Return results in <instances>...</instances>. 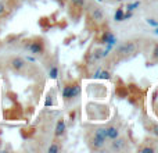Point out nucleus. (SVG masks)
<instances>
[{"label": "nucleus", "mask_w": 158, "mask_h": 153, "mask_svg": "<svg viewBox=\"0 0 158 153\" xmlns=\"http://www.w3.org/2000/svg\"><path fill=\"white\" fill-rule=\"evenodd\" d=\"M156 33H158V27H157V29H156Z\"/></svg>", "instance_id": "4be33fe9"}, {"label": "nucleus", "mask_w": 158, "mask_h": 153, "mask_svg": "<svg viewBox=\"0 0 158 153\" xmlns=\"http://www.w3.org/2000/svg\"><path fill=\"white\" fill-rule=\"evenodd\" d=\"M57 75H58V70H57V67H52V70H50V78H57Z\"/></svg>", "instance_id": "4468645a"}, {"label": "nucleus", "mask_w": 158, "mask_h": 153, "mask_svg": "<svg viewBox=\"0 0 158 153\" xmlns=\"http://www.w3.org/2000/svg\"><path fill=\"white\" fill-rule=\"evenodd\" d=\"M6 13V3L0 2V17H3Z\"/></svg>", "instance_id": "dca6fc26"}, {"label": "nucleus", "mask_w": 158, "mask_h": 153, "mask_svg": "<svg viewBox=\"0 0 158 153\" xmlns=\"http://www.w3.org/2000/svg\"><path fill=\"white\" fill-rule=\"evenodd\" d=\"M10 64H11V67H13V70H15V71H21L25 67V61L22 60L21 57H14L13 60L10 61Z\"/></svg>", "instance_id": "20e7f679"}, {"label": "nucleus", "mask_w": 158, "mask_h": 153, "mask_svg": "<svg viewBox=\"0 0 158 153\" xmlns=\"http://www.w3.org/2000/svg\"><path fill=\"white\" fill-rule=\"evenodd\" d=\"M106 131H107V138H110V139H117L118 138V129L115 127H110Z\"/></svg>", "instance_id": "0eeeda50"}, {"label": "nucleus", "mask_w": 158, "mask_h": 153, "mask_svg": "<svg viewBox=\"0 0 158 153\" xmlns=\"http://www.w3.org/2000/svg\"><path fill=\"white\" fill-rule=\"evenodd\" d=\"M28 50L33 55H40L43 52V42L42 41H35V42H31L28 45Z\"/></svg>", "instance_id": "7ed1b4c3"}, {"label": "nucleus", "mask_w": 158, "mask_h": 153, "mask_svg": "<svg viewBox=\"0 0 158 153\" xmlns=\"http://www.w3.org/2000/svg\"><path fill=\"white\" fill-rule=\"evenodd\" d=\"M81 89H79L78 85H69V86H65L63 90V96L65 99H71V98H75V96L79 95Z\"/></svg>", "instance_id": "f03ea898"}, {"label": "nucleus", "mask_w": 158, "mask_h": 153, "mask_svg": "<svg viewBox=\"0 0 158 153\" xmlns=\"http://www.w3.org/2000/svg\"><path fill=\"white\" fill-rule=\"evenodd\" d=\"M92 17H93V20H96V21H101V20L104 18V14L98 7H94L92 11Z\"/></svg>", "instance_id": "423d86ee"}, {"label": "nucleus", "mask_w": 158, "mask_h": 153, "mask_svg": "<svg viewBox=\"0 0 158 153\" xmlns=\"http://www.w3.org/2000/svg\"><path fill=\"white\" fill-rule=\"evenodd\" d=\"M154 57L158 59V46L156 47V49H154Z\"/></svg>", "instance_id": "aec40b11"}, {"label": "nucleus", "mask_w": 158, "mask_h": 153, "mask_svg": "<svg viewBox=\"0 0 158 153\" xmlns=\"http://www.w3.org/2000/svg\"><path fill=\"white\" fill-rule=\"evenodd\" d=\"M156 134L158 135V127H157V128H156Z\"/></svg>", "instance_id": "412c9836"}, {"label": "nucleus", "mask_w": 158, "mask_h": 153, "mask_svg": "<svg viewBox=\"0 0 158 153\" xmlns=\"http://www.w3.org/2000/svg\"><path fill=\"white\" fill-rule=\"evenodd\" d=\"M140 6V2H133V3H131V4H128L126 6V8H128V11H133L136 7H139Z\"/></svg>", "instance_id": "ddd939ff"}, {"label": "nucleus", "mask_w": 158, "mask_h": 153, "mask_svg": "<svg viewBox=\"0 0 158 153\" xmlns=\"http://www.w3.org/2000/svg\"><path fill=\"white\" fill-rule=\"evenodd\" d=\"M96 137H98V138L106 141L107 139V131L106 129H97V131H96Z\"/></svg>", "instance_id": "9d476101"}, {"label": "nucleus", "mask_w": 158, "mask_h": 153, "mask_svg": "<svg viewBox=\"0 0 158 153\" xmlns=\"http://www.w3.org/2000/svg\"><path fill=\"white\" fill-rule=\"evenodd\" d=\"M115 20L117 21H123V10L122 8H118L117 13H115Z\"/></svg>", "instance_id": "9b49d317"}, {"label": "nucleus", "mask_w": 158, "mask_h": 153, "mask_svg": "<svg viewBox=\"0 0 158 153\" xmlns=\"http://www.w3.org/2000/svg\"><path fill=\"white\" fill-rule=\"evenodd\" d=\"M147 22L150 25H153V27H158V21H156V20H153V18H148Z\"/></svg>", "instance_id": "a211bd4d"}, {"label": "nucleus", "mask_w": 158, "mask_h": 153, "mask_svg": "<svg viewBox=\"0 0 158 153\" xmlns=\"http://www.w3.org/2000/svg\"><path fill=\"white\" fill-rule=\"evenodd\" d=\"M98 2H101V0H98Z\"/></svg>", "instance_id": "5701e85b"}, {"label": "nucleus", "mask_w": 158, "mask_h": 153, "mask_svg": "<svg viewBox=\"0 0 158 153\" xmlns=\"http://www.w3.org/2000/svg\"><path fill=\"white\" fill-rule=\"evenodd\" d=\"M58 151H60V148H58L57 145H52V146L49 148V152H50V153H54V152H58Z\"/></svg>", "instance_id": "f3484780"}, {"label": "nucleus", "mask_w": 158, "mask_h": 153, "mask_svg": "<svg viewBox=\"0 0 158 153\" xmlns=\"http://www.w3.org/2000/svg\"><path fill=\"white\" fill-rule=\"evenodd\" d=\"M65 131V121L63 118H60L57 123V127H56V137H61Z\"/></svg>", "instance_id": "39448f33"}, {"label": "nucleus", "mask_w": 158, "mask_h": 153, "mask_svg": "<svg viewBox=\"0 0 158 153\" xmlns=\"http://www.w3.org/2000/svg\"><path fill=\"white\" fill-rule=\"evenodd\" d=\"M115 141V142L114 143H112V146H114V149H118V151H119V149H122V146H123V143H125V142H123V141L122 139H114Z\"/></svg>", "instance_id": "f8f14e48"}, {"label": "nucleus", "mask_w": 158, "mask_h": 153, "mask_svg": "<svg viewBox=\"0 0 158 153\" xmlns=\"http://www.w3.org/2000/svg\"><path fill=\"white\" fill-rule=\"evenodd\" d=\"M137 49V45L135 42H128V43L122 45L119 49L117 50V53L119 56H129V55H133Z\"/></svg>", "instance_id": "f257e3e1"}, {"label": "nucleus", "mask_w": 158, "mask_h": 153, "mask_svg": "<svg viewBox=\"0 0 158 153\" xmlns=\"http://www.w3.org/2000/svg\"><path fill=\"white\" fill-rule=\"evenodd\" d=\"M106 143V141L104 139H101V138H98V137H96L94 135V138H93V145H94V148H101V146Z\"/></svg>", "instance_id": "6e6552de"}, {"label": "nucleus", "mask_w": 158, "mask_h": 153, "mask_svg": "<svg viewBox=\"0 0 158 153\" xmlns=\"http://www.w3.org/2000/svg\"><path fill=\"white\" fill-rule=\"evenodd\" d=\"M96 78H103V79H110V72L108 71H100L98 70L97 72L94 74Z\"/></svg>", "instance_id": "1a4fd4ad"}, {"label": "nucleus", "mask_w": 158, "mask_h": 153, "mask_svg": "<svg viewBox=\"0 0 158 153\" xmlns=\"http://www.w3.org/2000/svg\"><path fill=\"white\" fill-rule=\"evenodd\" d=\"M142 152H143V153H153L154 149H153V148H144Z\"/></svg>", "instance_id": "6ab92c4d"}, {"label": "nucleus", "mask_w": 158, "mask_h": 153, "mask_svg": "<svg viewBox=\"0 0 158 153\" xmlns=\"http://www.w3.org/2000/svg\"><path fill=\"white\" fill-rule=\"evenodd\" d=\"M71 3L75 6V7H83L85 0H71Z\"/></svg>", "instance_id": "2eb2a0df"}]
</instances>
